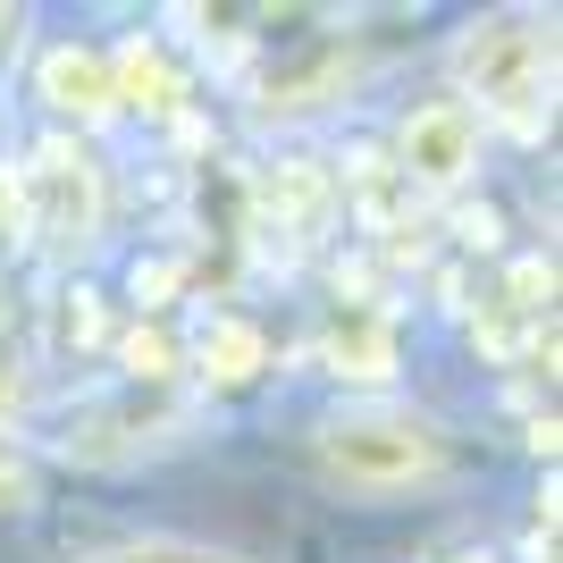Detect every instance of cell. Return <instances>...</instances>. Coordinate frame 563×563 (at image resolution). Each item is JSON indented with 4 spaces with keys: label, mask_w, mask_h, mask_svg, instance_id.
Segmentation results:
<instances>
[{
    "label": "cell",
    "mask_w": 563,
    "mask_h": 563,
    "mask_svg": "<svg viewBox=\"0 0 563 563\" xmlns=\"http://www.w3.org/2000/svg\"><path fill=\"white\" fill-rule=\"evenodd\" d=\"M320 471L353 496H404L446 479V438L421 412H396V404H371V412H336L320 429Z\"/></svg>",
    "instance_id": "6da1fadb"
},
{
    "label": "cell",
    "mask_w": 563,
    "mask_h": 563,
    "mask_svg": "<svg viewBox=\"0 0 563 563\" xmlns=\"http://www.w3.org/2000/svg\"><path fill=\"white\" fill-rule=\"evenodd\" d=\"M547 68H555V43L539 34V18H479V25H463V43H454V76H463L488 110H514V118L539 110Z\"/></svg>",
    "instance_id": "7a4b0ae2"
},
{
    "label": "cell",
    "mask_w": 563,
    "mask_h": 563,
    "mask_svg": "<svg viewBox=\"0 0 563 563\" xmlns=\"http://www.w3.org/2000/svg\"><path fill=\"white\" fill-rule=\"evenodd\" d=\"M25 202H34V228H43L51 244H93V228H101V177L76 143H43V152H34Z\"/></svg>",
    "instance_id": "3957f363"
},
{
    "label": "cell",
    "mask_w": 563,
    "mask_h": 563,
    "mask_svg": "<svg viewBox=\"0 0 563 563\" xmlns=\"http://www.w3.org/2000/svg\"><path fill=\"white\" fill-rule=\"evenodd\" d=\"M396 161H404V177H421V186H463L471 161H479V118H471L463 101H429V110L404 118Z\"/></svg>",
    "instance_id": "277c9868"
},
{
    "label": "cell",
    "mask_w": 563,
    "mask_h": 563,
    "mask_svg": "<svg viewBox=\"0 0 563 563\" xmlns=\"http://www.w3.org/2000/svg\"><path fill=\"white\" fill-rule=\"evenodd\" d=\"M43 101L59 118H101V110H118L110 101V51H85V43H59L43 59Z\"/></svg>",
    "instance_id": "5b68a950"
},
{
    "label": "cell",
    "mask_w": 563,
    "mask_h": 563,
    "mask_svg": "<svg viewBox=\"0 0 563 563\" xmlns=\"http://www.w3.org/2000/svg\"><path fill=\"white\" fill-rule=\"evenodd\" d=\"M110 101H126V110H177L186 101V85H177V68L161 59V43H126L110 59Z\"/></svg>",
    "instance_id": "8992f818"
},
{
    "label": "cell",
    "mask_w": 563,
    "mask_h": 563,
    "mask_svg": "<svg viewBox=\"0 0 563 563\" xmlns=\"http://www.w3.org/2000/svg\"><path fill=\"white\" fill-rule=\"evenodd\" d=\"M261 362H269V336H261L253 320H211V336H202V371H211L219 387L261 378Z\"/></svg>",
    "instance_id": "52a82bcc"
},
{
    "label": "cell",
    "mask_w": 563,
    "mask_h": 563,
    "mask_svg": "<svg viewBox=\"0 0 563 563\" xmlns=\"http://www.w3.org/2000/svg\"><path fill=\"white\" fill-rule=\"evenodd\" d=\"M329 362H353V378H387L396 371V345H387L378 320H345V329H329Z\"/></svg>",
    "instance_id": "ba28073f"
},
{
    "label": "cell",
    "mask_w": 563,
    "mask_h": 563,
    "mask_svg": "<svg viewBox=\"0 0 563 563\" xmlns=\"http://www.w3.org/2000/svg\"><path fill=\"white\" fill-rule=\"evenodd\" d=\"M101 563H235V555H219V547H186V539H143V547H118V555H101Z\"/></svg>",
    "instance_id": "9c48e42d"
},
{
    "label": "cell",
    "mask_w": 563,
    "mask_h": 563,
    "mask_svg": "<svg viewBox=\"0 0 563 563\" xmlns=\"http://www.w3.org/2000/svg\"><path fill=\"white\" fill-rule=\"evenodd\" d=\"M34 496H43V479H34V463H25V454L9 446V438H0V514H25Z\"/></svg>",
    "instance_id": "30bf717a"
},
{
    "label": "cell",
    "mask_w": 563,
    "mask_h": 563,
    "mask_svg": "<svg viewBox=\"0 0 563 563\" xmlns=\"http://www.w3.org/2000/svg\"><path fill=\"white\" fill-rule=\"evenodd\" d=\"M126 371H135V378H161L168 371V345L152 329H135V336H126Z\"/></svg>",
    "instance_id": "8fae6325"
},
{
    "label": "cell",
    "mask_w": 563,
    "mask_h": 563,
    "mask_svg": "<svg viewBox=\"0 0 563 563\" xmlns=\"http://www.w3.org/2000/svg\"><path fill=\"white\" fill-rule=\"evenodd\" d=\"M168 286H177V269H168V261H152V269H135V295H168Z\"/></svg>",
    "instance_id": "7c38bea8"
},
{
    "label": "cell",
    "mask_w": 563,
    "mask_h": 563,
    "mask_svg": "<svg viewBox=\"0 0 563 563\" xmlns=\"http://www.w3.org/2000/svg\"><path fill=\"white\" fill-rule=\"evenodd\" d=\"M463 563H488V555H463Z\"/></svg>",
    "instance_id": "4fadbf2b"
}]
</instances>
